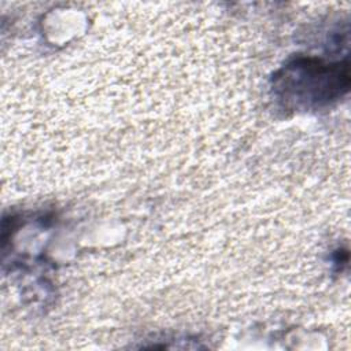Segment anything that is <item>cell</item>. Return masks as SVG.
<instances>
[{
    "label": "cell",
    "instance_id": "1",
    "mask_svg": "<svg viewBox=\"0 0 351 351\" xmlns=\"http://www.w3.org/2000/svg\"><path fill=\"white\" fill-rule=\"evenodd\" d=\"M285 92L310 103L328 101L348 86V66L324 64L319 60H296L285 67Z\"/></svg>",
    "mask_w": 351,
    "mask_h": 351
}]
</instances>
